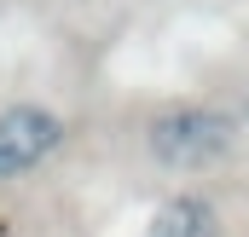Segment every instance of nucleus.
Instances as JSON below:
<instances>
[{"mask_svg":"<svg viewBox=\"0 0 249 237\" xmlns=\"http://www.w3.org/2000/svg\"><path fill=\"white\" fill-rule=\"evenodd\" d=\"M145 145H151V156H157L162 168H180V174H191V168H214V162L232 156V145H238V116L186 104V110H168V116L151 121Z\"/></svg>","mask_w":249,"mask_h":237,"instance_id":"obj_1","label":"nucleus"},{"mask_svg":"<svg viewBox=\"0 0 249 237\" xmlns=\"http://www.w3.org/2000/svg\"><path fill=\"white\" fill-rule=\"evenodd\" d=\"M151 237H220V220H214V208H209V203L180 197V203H168V208L157 214Z\"/></svg>","mask_w":249,"mask_h":237,"instance_id":"obj_3","label":"nucleus"},{"mask_svg":"<svg viewBox=\"0 0 249 237\" xmlns=\"http://www.w3.org/2000/svg\"><path fill=\"white\" fill-rule=\"evenodd\" d=\"M64 139V121L41 104H12L0 110V179H23L29 168H41Z\"/></svg>","mask_w":249,"mask_h":237,"instance_id":"obj_2","label":"nucleus"}]
</instances>
